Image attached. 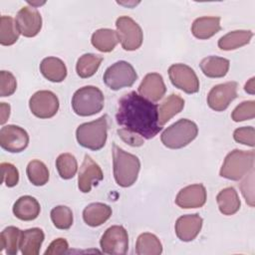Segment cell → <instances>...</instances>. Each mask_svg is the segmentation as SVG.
<instances>
[{"instance_id":"cell-1","label":"cell","mask_w":255,"mask_h":255,"mask_svg":"<svg viewBox=\"0 0 255 255\" xmlns=\"http://www.w3.org/2000/svg\"><path fill=\"white\" fill-rule=\"evenodd\" d=\"M116 120L122 128L143 139L154 137L162 127L158 123V107L135 92L125 94L120 100Z\"/></svg>"},{"instance_id":"cell-2","label":"cell","mask_w":255,"mask_h":255,"mask_svg":"<svg viewBox=\"0 0 255 255\" xmlns=\"http://www.w3.org/2000/svg\"><path fill=\"white\" fill-rule=\"evenodd\" d=\"M113 165L114 177L120 186L128 187L136 181L140 169L138 157L125 151L116 143L113 144Z\"/></svg>"},{"instance_id":"cell-3","label":"cell","mask_w":255,"mask_h":255,"mask_svg":"<svg viewBox=\"0 0 255 255\" xmlns=\"http://www.w3.org/2000/svg\"><path fill=\"white\" fill-rule=\"evenodd\" d=\"M108 116L104 115L101 118L80 125L76 130V138L83 147L99 150L106 144L108 137Z\"/></svg>"},{"instance_id":"cell-4","label":"cell","mask_w":255,"mask_h":255,"mask_svg":"<svg viewBox=\"0 0 255 255\" xmlns=\"http://www.w3.org/2000/svg\"><path fill=\"white\" fill-rule=\"evenodd\" d=\"M254 150L233 149L224 158L220 176L230 180H239L254 169Z\"/></svg>"},{"instance_id":"cell-5","label":"cell","mask_w":255,"mask_h":255,"mask_svg":"<svg viewBox=\"0 0 255 255\" xmlns=\"http://www.w3.org/2000/svg\"><path fill=\"white\" fill-rule=\"evenodd\" d=\"M198 133L196 124L187 119H181L168 128L160 135L164 146L171 149H178L190 143Z\"/></svg>"},{"instance_id":"cell-6","label":"cell","mask_w":255,"mask_h":255,"mask_svg":"<svg viewBox=\"0 0 255 255\" xmlns=\"http://www.w3.org/2000/svg\"><path fill=\"white\" fill-rule=\"evenodd\" d=\"M105 98L95 86H85L77 90L72 98V108L80 117H89L100 113L104 108Z\"/></svg>"},{"instance_id":"cell-7","label":"cell","mask_w":255,"mask_h":255,"mask_svg":"<svg viewBox=\"0 0 255 255\" xmlns=\"http://www.w3.org/2000/svg\"><path fill=\"white\" fill-rule=\"evenodd\" d=\"M137 79L133 67L126 61H118L110 66L103 77L104 83L113 91L131 87Z\"/></svg>"},{"instance_id":"cell-8","label":"cell","mask_w":255,"mask_h":255,"mask_svg":"<svg viewBox=\"0 0 255 255\" xmlns=\"http://www.w3.org/2000/svg\"><path fill=\"white\" fill-rule=\"evenodd\" d=\"M117 33L122 47L126 51L137 50L143 40L140 26L128 16H121L116 21Z\"/></svg>"},{"instance_id":"cell-9","label":"cell","mask_w":255,"mask_h":255,"mask_svg":"<svg viewBox=\"0 0 255 255\" xmlns=\"http://www.w3.org/2000/svg\"><path fill=\"white\" fill-rule=\"evenodd\" d=\"M102 251L111 255H125L128 249V235L121 225L109 227L101 237Z\"/></svg>"},{"instance_id":"cell-10","label":"cell","mask_w":255,"mask_h":255,"mask_svg":"<svg viewBox=\"0 0 255 255\" xmlns=\"http://www.w3.org/2000/svg\"><path fill=\"white\" fill-rule=\"evenodd\" d=\"M168 76L171 84L186 94L199 91V80L194 70L185 64L171 65L168 68Z\"/></svg>"},{"instance_id":"cell-11","label":"cell","mask_w":255,"mask_h":255,"mask_svg":"<svg viewBox=\"0 0 255 255\" xmlns=\"http://www.w3.org/2000/svg\"><path fill=\"white\" fill-rule=\"evenodd\" d=\"M59 99L51 91H38L29 100V108L32 114L40 119H50L59 110Z\"/></svg>"},{"instance_id":"cell-12","label":"cell","mask_w":255,"mask_h":255,"mask_svg":"<svg viewBox=\"0 0 255 255\" xmlns=\"http://www.w3.org/2000/svg\"><path fill=\"white\" fill-rule=\"evenodd\" d=\"M238 84L234 81L214 86L207 95V104L216 112L225 111L230 103L237 98Z\"/></svg>"},{"instance_id":"cell-13","label":"cell","mask_w":255,"mask_h":255,"mask_svg":"<svg viewBox=\"0 0 255 255\" xmlns=\"http://www.w3.org/2000/svg\"><path fill=\"white\" fill-rule=\"evenodd\" d=\"M29 143V134L21 127L7 125L0 130V145L9 152H21Z\"/></svg>"},{"instance_id":"cell-14","label":"cell","mask_w":255,"mask_h":255,"mask_svg":"<svg viewBox=\"0 0 255 255\" xmlns=\"http://www.w3.org/2000/svg\"><path fill=\"white\" fill-rule=\"evenodd\" d=\"M15 21L20 34L24 37H35L42 28V16L34 6L22 7Z\"/></svg>"},{"instance_id":"cell-15","label":"cell","mask_w":255,"mask_h":255,"mask_svg":"<svg viewBox=\"0 0 255 255\" xmlns=\"http://www.w3.org/2000/svg\"><path fill=\"white\" fill-rule=\"evenodd\" d=\"M103 178L104 174L100 165L90 155L86 154L78 175L79 189L84 193H88L92 190V187L102 181Z\"/></svg>"},{"instance_id":"cell-16","label":"cell","mask_w":255,"mask_h":255,"mask_svg":"<svg viewBox=\"0 0 255 255\" xmlns=\"http://www.w3.org/2000/svg\"><path fill=\"white\" fill-rule=\"evenodd\" d=\"M207 194L203 184H191L179 190L175 197V203L180 208H199L206 202Z\"/></svg>"},{"instance_id":"cell-17","label":"cell","mask_w":255,"mask_h":255,"mask_svg":"<svg viewBox=\"0 0 255 255\" xmlns=\"http://www.w3.org/2000/svg\"><path fill=\"white\" fill-rule=\"evenodd\" d=\"M137 91L144 99L156 103L165 95L166 87L161 75L158 73H149L144 76Z\"/></svg>"},{"instance_id":"cell-18","label":"cell","mask_w":255,"mask_h":255,"mask_svg":"<svg viewBox=\"0 0 255 255\" xmlns=\"http://www.w3.org/2000/svg\"><path fill=\"white\" fill-rule=\"evenodd\" d=\"M202 223L203 219L197 213L182 215L175 222V234L181 241H192L199 234Z\"/></svg>"},{"instance_id":"cell-19","label":"cell","mask_w":255,"mask_h":255,"mask_svg":"<svg viewBox=\"0 0 255 255\" xmlns=\"http://www.w3.org/2000/svg\"><path fill=\"white\" fill-rule=\"evenodd\" d=\"M45 239L41 228L34 227L21 231L19 249L23 255H38Z\"/></svg>"},{"instance_id":"cell-20","label":"cell","mask_w":255,"mask_h":255,"mask_svg":"<svg viewBox=\"0 0 255 255\" xmlns=\"http://www.w3.org/2000/svg\"><path fill=\"white\" fill-rule=\"evenodd\" d=\"M41 211L38 200L30 195L19 197L13 205L14 215L23 221H32L36 219Z\"/></svg>"},{"instance_id":"cell-21","label":"cell","mask_w":255,"mask_h":255,"mask_svg":"<svg viewBox=\"0 0 255 255\" xmlns=\"http://www.w3.org/2000/svg\"><path fill=\"white\" fill-rule=\"evenodd\" d=\"M220 30V17H199L195 19L191 25L192 35L200 40L209 39Z\"/></svg>"},{"instance_id":"cell-22","label":"cell","mask_w":255,"mask_h":255,"mask_svg":"<svg viewBox=\"0 0 255 255\" xmlns=\"http://www.w3.org/2000/svg\"><path fill=\"white\" fill-rule=\"evenodd\" d=\"M112 216V208L102 202L87 205L83 211V219L89 226L97 227L104 224Z\"/></svg>"},{"instance_id":"cell-23","label":"cell","mask_w":255,"mask_h":255,"mask_svg":"<svg viewBox=\"0 0 255 255\" xmlns=\"http://www.w3.org/2000/svg\"><path fill=\"white\" fill-rule=\"evenodd\" d=\"M40 72L50 82L60 83L67 77V67L65 63L56 57H47L40 64Z\"/></svg>"},{"instance_id":"cell-24","label":"cell","mask_w":255,"mask_h":255,"mask_svg":"<svg viewBox=\"0 0 255 255\" xmlns=\"http://www.w3.org/2000/svg\"><path fill=\"white\" fill-rule=\"evenodd\" d=\"M229 60L217 56L206 57L202 59L199 64L202 73L208 78L224 77L229 70Z\"/></svg>"},{"instance_id":"cell-25","label":"cell","mask_w":255,"mask_h":255,"mask_svg":"<svg viewBox=\"0 0 255 255\" xmlns=\"http://www.w3.org/2000/svg\"><path fill=\"white\" fill-rule=\"evenodd\" d=\"M91 42L92 45L100 52L109 53L115 49L120 41L117 31L109 28H102L93 33Z\"/></svg>"},{"instance_id":"cell-26","label":"cell","mask_w":255,"mask_h":255,"mask_svg":"<svg viewBox=\"0 0 255 255\" xmlns=\"http://www.w3.org/2000/svg\"><path fill=\"white\" fill-rule=\"evenodd\" d=\"M184 108V100L176 95H169L159 106L158 108V123L162 127L165 125L171 118L179 114Z\"/></svg>"},{"instance_id":"cell-27","label":"cell","mask_w":255,"mask_h":255,"mask_svg":"<svg viewBox=\"0 0 255 255\" xmlns=\"http://www.w3.org/2000/svg\"><path fill=\"white\" fill-rule=\"evenodd\" d=\"M216 201L220 212L224 215H233L239 209L241 201L234 187H226L222 189L216 196Z\"/></svg>"},{"instance_id":"cell-28","label":"cell","mask_w":255,"mask_h":255,"mask_svg":"<svg viewBox=\"0 0 255 255\" xmlns=\"http://www.w3.org/2000/svg\"><path fill=\"white\" fill-rule=\"evenodd\" d=\"M252 37L253 33L250 30L231 31L218 40V47L224 51L235 50L247 45Z\"/></svg>"},{"instance_id":"cell-29","label":"cell","mask_w":255,"mask_h":255,"mask_svg":"<svg viewBox=\"0 0 255 255\" xmlns=\"http://www.w3.org/2000/svg\"><path fill=\"white\" fill-rule=\"evenodd\" d=\"M161 252L162 245L154 234L145 232L137 237L135 244V253L137 255H159Z\"/></svg>"},{"instance_id":"cell-30","label":"cell","mask_w":255,"mask_h":255,"mask_svg":"<svg viewBox=\"0 0 255 255\" xmlns=\"http://www.w3.org/2000/svg\"><path fill=\"white\" fill-rule=\"evenodd\" d=\"M102 62H103L102 56L92 54V53H87L82 55L78 59L76 64V71L78 76L83 79L92 77L98 71Z\"/></svg>"},{"instance_id":"cell-31","label":"cell","mask_w":255,"mask_h":255,"mask_svg":"<svg viewBox=\"0 0 255 255\" xmlns=\"http://www.w3.org/2000/svg\"><path fill=\"white\" fill-rule=\"evenodd\" d=\"M20 32L17 28L16 21L11 16H1L0 22V44L11 46L19 39Z\"/></svg>"},{"instance_id":"cell-32","label":"cell","mask_w":255,"mask_h":255,"mask_svg":"<svg viewBox=\"0 0 255 255\" xmlns=\"http://www.w3.org/2000/svg\"><path fill=\"white\" fill-rule=\"evenodd\" d=\"M21 230L15 226L6 227L0 235V251L5 249L8 255H16L19 248Z\"/></svg>"},{"instance_id":"cell-33","label":"cell","mask_w":255,"mask_h":255,"mask_svg":"<svg viewBox=\"0 0 255 255\" xmlns=\"http://www.w3.org/2000/svg\"><path fill=\"white\" fill-rule=\"evenodd\" d=\"M26 173L30 182L36 186L45 185L50 175L46 164L39 159H33L28 163Z\"/></svg>"},{"instance_id":"cell-34","label":"cell","mask_w":255,"mask_h":255,"mask_svg":"<svg viewBox=\"0 0 255 255\" xmlns=\"http://www.w3.org/2000/svg\"><path fill=\"white\" fill-rule=\"evenodd\" d=\"M56 167L59 175L63 179L73 178L78 169V162L76 157L68 152L61 153L56 159Z\"/></svg>"},{"instance_id":"cell-35","label":"cell","mask_w":255,"mask_h":255,"mask_svg":"<svg viewBox=\"0 0 255 255\" xmlns=\"http://www.w3.org/2000/svg\"><path fill=\"white\" fill-rule=\"evenodd\" d=\"M51 219L56 228L66 230L73 225V212L70 207L58 205L51 210Z\"/></svg>"},{"instance_id":"cell-36","label":"cell","mask_w":255,"mask_h":255,"mask_svg":"<svg viewBox=\"0 0 255 255\" xmlns=\"http://www.w3.org/2000/svg\"><path fill=\"white\" fill-rule=\"evenodd\" d=\"M255 117V102L244 101L238 105L232 112L231 118L234 122L239 123L243 121L252 120Z\"/></svg>"},{"instance_id":"cell-37","label":"cell","mask_w":255,"mask_h":255,"mask_svg":"<svg viewBox=\"0 0 255 255\" xmlns=\"http://www.w3.org/2000/svg\"><path fill=\"white\" fill-rule=\"evenodd\" d=\"M17 81L14 75L8 71L0 72V97H9L15 93Z\"/></svg>"},{"instance_id":"cell-38","label":"cell","mask_w":255,"mask_h":255,"mask_svg":"<svg viewBox=\"0 0 255 255\" xmlns=\"http://www.w3.org/2000/svg\"><path fill=\"white\" fill-rule=\"evenodd\" d=\"M1 167V182L5 183L7 187H13L17 185L19 181V171L16 166L9 162H2L0 164Z\"/></svg>"},{"instance_id":"cell-39","label":"cell","mask_w":255,"mask_h":255,"mask_svg":"<svg viewBox=\"0 0 255 255\" xmlns=\"http://www.w3.org/2000/svg\"><path fill=\"white\" fill-rule=\"evenodd\" d=\"M233 137L235 141L239 143L249 145L251 147L255 145V130L251 126L236 128L233 132Z\"/></svg>"},{"instance_id":"cell-40","label":"cell","mask_w":255,"mask_h":255,"mask_svg":"<svg viewBox=\"0 0 255 255\" xmlns=\"http://www.w3.org/2000/svg\"><path fill=\"white\" fill-rule=\"evenodd\" d=\"M240 189L246 202L250 206H254V169L247 174V177L244 180H242Z\"/></svg>"},{"instance_id":"cell-41","label":"cell","mask_w":255,"mask_h":255,"mask_svg":"<svg viewBox=\"0 0 255 255\" xmlns=\"http://www.w3.org/2000/svg\"><path fill=\"white\" fill-rule=\"evenodd\" d=\"M69 249L68 241L64 238H58L51 242L47 250L45 251V255H58L66 253Z\"/></svg>"},{"instance_id":"cell-42","label":"cell","mask_w":255,"mask_h":255,"mask_svg":"<svg viewBox=\"0 0 255 255\" xmlns=\"http://www.w3.org/2000/svg\"><path fill=\"white\" fill-rule=\"evenodd\" d=\"M118 133L119 135L121 136V138L126 141L127 143H128L129 145H132V146H140L143 144V138L132 133V132H129L128 130H125L123 128L121 129H118Z\"/></svg>"},{"instance_id":"cell-43","label":"cell","mask_w":255,"mask_h":255,"mask_svg":"<svg viewBox=\"0 0 255 255\" xmlns=\"http://www.w3.org/2000/svg\"><path fill=\"white\" fill-rule=\"evenodd\" d=\"M0 111H1L0 124L4 125L10 116V106L6 103H0Z\"/></svg>"},{"instance_id":"cell-44","label":"cell","mask_w":255,"mask_h":255,"mask_svg":"<svg viewBox=\"0 0 255 255\" xmlns=\"http://www.w3.org/2000/svg\"><path fill=\"white\" fill-rule=\"evenodd\" d=\"M254 81H255V78H251L246 84H245V87H244V90L245 92H247L248 94L250 95H254L255 93V85H254Z\"/></svg>"}]
</instances>
